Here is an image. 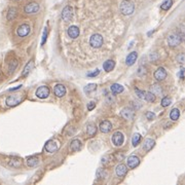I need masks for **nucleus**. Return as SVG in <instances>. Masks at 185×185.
Here are the masks:
<instances>
[{"label":"nucleus","instance_id":"nucleus-1","mask_svg":"<svg viewBox=\"0 0 185 185\" xmlns=\"http://www.w3.org/2000/svg\"><path fill=\"white\" fill-rule=\"evenodd\" d=\"M120 9L124 16H131L135 11V4L131 0H123L120 3Z\"/></svg>","mask_w":185,"mask_h":185},{"label":"nucleus","instance_id":"nucleus-2","mask_svg":"<svg viewBox=\"0 0 185 185\" xmlns=\"http://www.w3.org/2000/svg\"><path fill=\"white\" fill-rule=\"evenodd\" d=\"M90 44L94 48H100L103 45V36L99 33H95L90 38Z\"/></svg>","mask_w":185,"mask_h":185},{"label":"nucleus","instance_id":"nucleus-3","mask_svg":"<svg viewBox=\"0 0 185 185\" xmlns=\"http://www.w3.org/2000/svg\"><path fill=\"white\" fill-rule=\"evenodd\" d=\"M183 38L181 37V36L178 34H172L170 35L169 37H168V44H169L171 47H176V46L179 45L181 42H182Z\"/></svg>","mask_w":185,"mask_h":185},{"label":"nucleus","instance_id":"nucleus-4","mask_svg":"<svg viewBox=\"0 0 185 185\" xmlns=\"http://www.w3.org/2000/svg\"><path fill=\"white\" fill-rule=\"evenodd\" d=\"M39 8H40V6H39L37 2H31L26 4V6L24 7V11L27 15H34L36 12H38Z\"/></svg>","mask_w":185,"mask_h":185},{"label":"nucleus","instance_id":"nucleus-5","mask_svg":"<svg viewBox=\"0 0 185 185\" xmlns=\"http://www.w3.org/2000/svg\"><path fill=\"white\" fill-rule=\"evenodd\" d=\"M72 18H73V8H72V6H70V5L65 6L64 9L62 11L63 21L69 22V21H71Z\"/></svg>","mask_w":185,"mask_h":185},{"label":"nucleus","instance_id":"nucleus-6","mask_svg":"<svg viewBox=\"0 0 185 185\" xmlns=\"http://www.w3.org/2000/svg\"><path fill=\"white\" fill-rule=\"evenodd\" d=\"M21 100H22V98H20L19 95H11L6 98L5 104L7 105L8 107H14V106H16L18 104H20Z\"/></svg>","mask_w":185,"mask_h":185},{"label":"nucleus","instance_id":"nucleus-7","mask_svg":"<svg viewBox=\"0 0 185 185\" xmlns=\"http://www.w3.org/2000/svg\"><path fill=\"white\" fill-rule=\"evenodd\" d=\"M30 31H31V28L28 24H22L16 29V34H18L19 37H26V36L30 33Z\"/></svg>","mask_w":185,"mask_h":185},{"label":"nucleus","instance_id":"nucleus-8","mask_svg":"<svg viewBox=\"0 0 185 185\" xmlns=\"http://www.w3.org/2000/svg\"><path fill=\"white\" fill-rule=\"evenodd\" d=\"M36 97L39 98V99H45L48 97L49 95V88L48 87H46V85H41V87H39L37 90H36L35 92Z\"/></svg>","mask_w":185,"mask_h":185},{"label":"nucleus","instance_id":"nucleus-9","mask_svg":"<svg viewBox=\"0 0 185 185\" xmlns=\"http://www.w3.org/2000/svg\"><path fill=\"white\" fill-rule=\"evenodd\" d=\"M120 115L124 118V120H134V117H135V110L133 108L125 107V108L123 109V110H121Z\"/></svg>","mask_w":185,"mask_h":185},{"label":"nucleus","instance_id":"nucleus-10","mask_svg":"<svg viewBox=\"0 0 185 185\" xmlns=\"http://www.w3.org/2000/svg\"><path fill=\"white\" fill-rule=\"evenodd\" d=\"M140 164V158H139L137 155H130L127 160V165L128 168L130 169H136Z\"/></svg>","mask_w":185,"mask_h":185},{"label":"nucleus","instance_id":"nucleus-11","mask_svg":"<svg viewBox=\"0 0 185 185\" xmlns=\"http://www.w3.org/2000/svg\"><path fill=\"white\" fill-rule=\"evenodd\" d=\"M124 134L121 132H115L113 136H112V142H113L115 146H121L124 144Z\"/></svg>","mask_w":185,"mask_h":185},{"label":"nucleus","instance_id":"nucleus-12","mask_svg":"<svg viewBox=\"0 0 185 185\" xmlns=\"http://www.w3.org/2000/svg\"><path fill=\"white\" fill-rule=\"evenodd\" d=\"M59 149V144L56 140H48L45 144V150L49 153H54Z\"/></svg>","mask_w":185,"mask_h":185},{"label":"nucleus","instance_id":"nucleus-13","mask_svg":"<svg viewBox=\"0 0 185 185\" xmlns=\"http://www.w3.org/2000/svg\"><path fill=\"white\" fill-rule=\"evenodd\" d=\"M167 71H166V69H165L164 67H160V68H157L156 70H155L154 72V78L156 79L157 81H163L165 80V79L167 78Z\"/></svg>","mask_w":185,"mask_h":185},{"label":"nucleus","instance_id":"nucleus-14","mask_svg":"<svg viewBox=\"0 0 185 185\" xmlns=\"http://www.w3.org/2000/svg\"><path fill=\"white\" fill-rule=\"evenodd\" d=\"M79 33H80V31H79V28L77 27V26H74V25L70 26V27L68 28V30H67V34H68V36L71 39L77 38L79 36Z\"/></svg>","mask_w":185,"mask_h":185},{"label":"nucleus","instance_id":"nucleus-15","mask_svg":"<svg viewBox=\"0 0 185 185\" xmlns=\"http://www.w3.org/2000/svg\"><path fill=\"white\" fill-rule=\"evenodd\" d=\"M54 94L57 96V97H59V98H61V97H63V96H65L66 95V88H65V85H63L61 83L56 84L55 88H54Z\"/></svg>","mask_w":185,"mask_h":185},{"label":"nucleus","instance_id":"nucleus-16","mask_svg":"<svg viewBox=\"0 0 185 185\" xmlns=\"http://www.w3.org/2000/svg\"><path fill=\"white\" fill-rule=\"evenodd\" d=\"M99 129H100V131L102 133L107 134L112 130V124L109 120H104L100 124V125H99Z\"/></svg>","mask_w":185,"mask_h":185},{"label":"nucleus","instance_id":"nucleus-17","mask_svg":"<svg viewBox=\"0 0 185 185\" xmlns=\"http://www.w3.org/2000/svg\"><path fill=\"white\" fill-rule=\"evenodd\" d=\"M128 172V167L124 164H120L117 165L116 168H115V173H116L117 177H124L125 176Z\"/></svg>","mask_w":185,"mask_h":185},{"label":"nucleus","instance_id":"nucleus-18","mask_svg":"<svg viewBox=\"0 0 185 185\" xmlns=\"http://www.w3.org/2000/svg\"><path fill=\"white\" fill-rule=\"evenodd\" d=\"M137 58H138L137 52H130V54L128 55L127 59H125V64H127L128 66H132L133 64H135V62H136Z\"/></svg>","mask_w":185,"mask_h":185},{"label":"nucleus","instance_id":"nucleus-19","mask_svg":"<svg viewBox=\"0 0 185 185\" xmlns=\"http://www.w3.org/2000/svg\"><path fill=\"white\" fill-rule=\"evenodd\" d=\"M154 145H155V141L153 140V139L148 138V139H146V140L144 141L143 149L146 151V152H148V151H150L154 147Z\"/></svg>","mask_w":185,"mask_h":185},{"label":"nucleus","instance_id":"nucleus-20","mask_svg":"<svg viewBox=\"0 0 185 185\" xmlns=\"http://www.w3.org/2000/svg\"><path fill=\"white\" fill-rule=\"evenodd\" d=\"M34 68V61L33 60H30L29 61L27 64H26L25 66V68H24V70H23V73H22V76L23 77H26L27 75L30 73V72L32 71V69Z\"/></svg>","mask_w":185,"mask_h":185},{"label":"nucleus","instance_id":"nucleus-21","mask_svg":"<svg viewBox=\"0 0 185 185\" xmlns=\"http://www.w3.org/2000/svg\"><path fill=\"white\" fill-rule=\"evenodd\" d=\"M80 148H81V142H80V140H78V139H75V140H73V141L71 142V144H70V150L72 151V152H76V151L80 150Z\"/></svg>","mask_w":185,"mask_h":185},{"label":"nucleus","instance_id":"nucleus-22","mask_svg":"<svg viewBox=\"0 0 185 185\" xmlns=\"http://www.w3.org/2000/svg\"><path fill=\"white\" fill-rule=\"evenodd\" d=\"M115 67V62L113 60H107L106 62H104L103 64V69L106 72H110L114 69Z\"/></svg>","mask_w":185,"mask_h":185},{"label":"nucleus","instance_id":"nucleus-23","mask_svg":"<svg viewBox=\"0 0 185 185\" xmlns=\"http://www.w3.org/2000/svg\"><path fill=\"white\" fill-rule=\"evenodd\" d=\"M96 132H97V127H96L95 124L90 123V124H87V134H88V136H90V137L95 136Z\"/></svg>","mask_w":185,"mask_h":185},{"label":"nucleus","instance_id":"nucleus-24","mask_svg":"<svg viewBox=\"0 0 185 185\" xmlns=\"http://www.w3.org/2000/svg\"><path fill=\"white\" fill-rule=\"evenodd\" d=\"M110 91L113 94H120V92H124V87L120 83H113L110 87Z\"/></svg>","mask_w":185,"mask_h":185},{"label":"nucleus","instance_id":"nucleus-25","mask_svg":"<svg viewBox=\"0 0 185 185\" xmlns=\"http://www.w3.org/2000/svg\"><path fill=\"white\" fill-rule=\"evenodd\" d=\"M152 94H154L155 96H160L161 95V92H163V88L160 84L155 83V84H152L151 85V91H150Z\"/></svg>","mask_w":185,"mask_h":185},{"label":"nucleus","instance_id":"nucleus-26","mask_svg":"<svg viewBox=\"0 0 185 185\" xmlns=\"http://www.w3.org/2000/svg\"><path fill=\"white\" fill-rule=\"evenodd\" d=\"M38 163H39V160H38V157H36V156H30L27 158V165L31 168L36 167L38 165Z\"/></svg>","mask_w":185,"mask_h":185},{"label":"nucleus","instance_id":"nucleus-27","mask_svg":"<svg viewBox=\"0 0 185 185\" xmlns=\"http://www.w3.org/2000/svg\"><path fill=\"white\" fill-rule=\"evenodd\" d=\"M179 116H180V111L178 108H174L172 109L171 112H170V118L172 120H179Z\"/></svg>","mask_w":185,"mask_h":185},{"label":"nucleus","instance_id":"nucleus-28","mask_svg":"<svg viewBox=\"0 0 185 185\" xmlns=\"http://www.w3.org/2000/svg\"><path fill=\"white\" fill-rule=\"evenodd\" d=\"M16 14H18V11H16V7H11V8H9L8 12H7V20H8V21L14 20L16 16Z\"/></svg>","mask_w":185,"mask_h":185},{"label":"nucleus","instance_id":"nucleus-29","mask_svg":"<svg viewBox=\"0 0 185 185\" xmlns=\"http://www.w3.org/2000/svg\"><path fill=\"white\" fill-rule=\"evenodd\" d=\"M172 4H173V0H165L160 4V8L163 9V11H169Z\"/></svg>","mask_w":185,"mask_h":185},{"label":"nucleus","instance_id":"nucleus-30","mask_svg":"<svg viewBox=\"0 0 185 185\" xmlns=\"http://www.w3.org/2000/svg\"><path fill=\"white\" fill-rule=\"evenodd\" d=\"M18 65H19V62L16 60V59H14V60H11V62H9V64H8V70H9V73H12L16 67H18Z\"/></svg>","mask_w":185,"mask_h":185},{"label":"nucleus","instance_id":"nucleus-31","mask_svg":"<svg viewBox=\"0 0 185 185\" xmlns=\"http://www.w3.org/2000/svg\"><path fill=\"white\" fill-rule=\"evenodd\" d=\"M96 88H97V84L96 83H88V85H85L83 91L84 92H87V94H91L92 92L96 91Z\"/></svg>","mask_w":185,"mask_h":185},{"label":"nucleus","instance_id":"nucleus-32","mask_svg":"<svg viewBox=\"0 0 185 185\" xmlns=\"http://www.w3.org/2000/svg\"><path fill=\"white\" fill-rule=\"evenodd\" d=\"M8 165H9L11 167H12V168H19V167H21L22 160H19V158H12V160H9Z\"/></svg>","mask_w":185,"mask_h":185},{"label":"nucleus","instance_id":"nucleus-33","mask_svg":"<svg viewBox=\"0 0 185 185\" xmlns=\"http://www.w3.org/2000/svg\"><path fill=\"white\" fill-rule=\"evenodd\" d=\"M140 142H141V135L139 133L134 134L133 138H132V144H133V146H137Z\"/></svg>","mask_w":185,"mask_h":185},{"label":"nucleus","instance_id":"nucleus-34","mask_svg":"<svg viewBox=\"0 0 185 185\" xmlns=\"http://www.w3.org/2000/svg\"><path fill=\"white\" fill-rule=\"evenodd\" d=\"M145 100L147 102H149V103H152V102L155 101V95L152 94L151 92H145Z\"/></svg>","mask_w":185,"mask_h":185},{"label":"nucleus","instance_id":"nucleus-35","mask_svg":"<svg viewBox=\"0 0 185 185\" xmlns=\"http://www.w3.org/2000/svg\"><path fill=\"white\" fill-rule=\"evenodd\" d=\"M161 106L163 107H168L169 105H171L172 104V100H171V98H169V97H165V98H163V100H161Z\"/></svg>","mask_w":185,"mask_h":185},{"label":"nucleus","instance_id":"nucleus-36","mask_svg":"<svg viewBox=\"0 0 185 185\" xmlns=\"http://www.w3.org/2000/svg\"><path fill=\"white\" fill-rule=\"evenodd\" d=\"M135 92H136L137 97L139 99H141V100H143V99L145 98V92H144L142 90H139V88H135Z\"/></svg>","mask_w":185,"mask_h":185},{"label":"nucleus","instance_id":"nucleus-37","mask_svg":"<svg viewBox=\"0 0 185 185\" xmlns=\"http://www.w3.org/2000/svg\"><path fill=\"white\" fill-rule=\"evenodd\" d=\"M113 156H114V158H115L116 160L120 161V160H123L124 158V154L123 152H115V153L113 154Z\"/></svg>","mask_w":185,"mask_h":185},{"label":"nucleus","instance_id":"nucleus-38","mask_svg":"<svg viewBox=\"0 0 185 185\" xmlns=\"http://www.w3.org/2000/svg\"><path fill=\"white\" fill-rule=\"evenodd\" d=\"M47 38V28H45L43 30V34H42V39H41V45H43Z\"/></svg>","mask_w":185,"mask_h":185},{"label":"nucleus","instance_id":"nucleus-39","mask_svg":"<svg viewBox=\"0 0 185 185\" xmlns=\"http://www.w3.org/2000/svg\"><path fill=\"white\" fill-rule=\"evenodd\" d=\"M99 74H100V70H99V69H96V71L90 72V73H88L87 76H88V77H96V76H98Z\"/></svg>","mask_w":185,"mask_h":185},{"label":"nucleus","instance_id":"nucleus-40","mask_svg":"<svg viewBox=\"0 0 185 185\" xmlns=\"http://www.w3.org/2000/svg\"><path fill=\"white\" fill-rule=\"evenodd\" d=\"M149 58H150V60L152 61V62H156V61L158 60V56H157L156 52H153V54H150Z\"/></svg>","mask_w":185,"mask_h":185},{"label":"nucleus","instance_id":"nucleus-41","mask_svg":"<svg viewBox=\"0 0 185 185\" xmlns=\"http://www.w3.org/2000/svg\"><path fill=\"white\" fill-rule=\"evenodd\" d=\"M95 107H96V102H94V101H91L90 103L88 104V111H92Z\"/></svg>","mask_w":185,"mask_h":185},{"label":"nucleus","instance_id":"nucleus-42","mask_svg":"<svg viewBox=\"0 0 185 185\" xmlns=\"http://www.w3.org/2000/svg\"><path fill=\"white\" fill-rule=\"evenodd\" d=\"M146 73V69H145V67H143V66H140L138 69V74L139 75H143Z\"/></svg>","mask_w":185,"mask_h":185},{"label":"nucleus","instance_id":"nucleus-43","mask_svg":"<svg viewBox=\"0 0 185 185\" xmlns=\"http://www.w3.org/2000/svg\"><path fill=\"white\" fill-rule=\"evenodd\" d=\"M146 117H147V120H154L155 115H154V113H152L151 111H148L147 113H146Z\"/></svg>","mask_w":185,"mask_h":185},{"label":"nucleus","instance_id":"nucleus-44","mask_svg":"<svg viewBox=\"0 0 185 185\" xmlns=\"http://www.w3.org/2000/svg\"><path fill=\"white\" fill-rule=\"evenodd\" d=\"M177 61L180 63V64H183L184 63V54H179L177 56Z\"/></svg>","mask_w":185,"mask_h":185},{"label":"nucleus","instance_id":"nucleus-45","mask_svg":"<svg viewBox=\"0 0 185 185\" xmlns=\"http://www.w3.org/2000/svg\"><path fill=\"white\" fill-rule=\"evenodd\" d=\"M132 106H133L134 110H138V109L141 108V105H139L138 102H132Z\"/></svg>","mask_w":185,"mask_h":185},{"label":"nucleus","instance_id":"nucleus-46","mask_svg":"<svg viewBox=\"0 0 185 185\" xmlns=\"http://www.w3.org/2000/svg\"><path fill=\"white\" fill-rule=\"evenodd\" d=\"M180 76L181 79H184V68H181V70L179 72V74H178Z\"/></svg>","mask_w":185,"mask_h":185},{"label":"nucleus","instance_id":"nucleus-47","mask_svg":"<svg viewBox=\"0 0 185 185\" xmlns=\"http://www.w3.org/2000/svg\"><path fill=\"white\" fill-rule=\"evenodd\" d=\"M22 88V85H18V87L11 88V90H9V91H16V90H19V88Z\"/></svg>","mask_w":185,"mask_h":185}]
</instances>
